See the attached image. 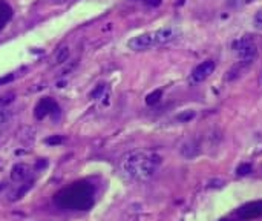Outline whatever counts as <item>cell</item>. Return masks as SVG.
I'll return each instance as SVG.
<instances>
[{"mask_svg": "<svg viewBox=\"0 0 262 221\" xmlns=\"http://www.w3.org/2000/svg\"><path fill=\"white\" fill-rule=\"evenodd\" d=\"M163 158L155 152H146V151H135L126 154L120 162V169L124 177L137 182H146L150 180L158 168L161 166Z\"/></svg>", "mask_w": 262, "mask_h": 221, "instance_id": "6da1fadb", "label": "cell"}, {"mask_svg": "<svg viewBox=\"0 0 262 221\" xmlns=\"http://www.w3.org/2000/svg\"><path fill=\"white\" fill-rule=\"evenodd\" d=\"M232 49H233L235 57L243 65H250L258 57V45L249 35H244V37L235 40L233 45H232Z\"/></svg>", "mask_w": 262, "mask_h": 221, "instance_id": "7a4b0ae2", "label": "cell"}, {"mask_svg": "<svg viewBox=\"0 0 262 221\" xmlns=\"http://www.w3.org/2000/svg\"><path fill=\"white\" fill-rule=\"evenodd\" d=\"M150 37H152L154 48H158V46H166V45L177 42L181 37V31L175 26H166L157 31H150Z\"/></svg>", "mask_w": 262, "mask_h": 221, "instance_id": "3957f363", "label": "cell"}, {"mask_svg": "<svg viewBox=\"0 0 262 221\" xmlns=\"http://www.w3.org/2000/svg\"><path fill=\"white\" fill-rule=\"evenodd\" d=\"M216 69V63L213 60H204L203 63H200L190 74L192 83H203L206 82Z\"/></svg>", "mask_w": 262, "mask_h": 221, "instance_id": "277c9868", "label": "cell"}, {"mask_svg": "<svg viewBox=\"0 0 262 221\" xmlns=\"http://www.w3.org/2000/svg\"><path fill=\"white\" fill-rule=\"evenodd\" d=\"M238 217L244 221H252L262 217V200L258 202H252L244 205L239 211H238Z\"/></svg>", "mask_w": 262, "mask_h": 221, "instance_id": "5b68a950", "label": "cell"}, {"mask_svg": "<svg viewBox=\"0 0 262 221\" xmlns=\"http://www.w3.org/2000/svg\"><path fill=\"white\" fill-rule=\"evenodd\" d=\"M127 48L132 49V51H147V49L154 48L150 32H144V34H140V35L132 37L127 42Z\"/></svg>", "mask_w": 262, "mask_h": 221, "instance_id": "8992f818", "label": "cell"}, {"mask_svg": "<svg viewBox=\"0 0 262 221\" xmlns=\"http://www.w3.org/2000/svg\"><path fill=\"white\" fill-rule=\"evenodd\" d=\"M51 109H57V105L51 100V98H43L37 106H35V117L37 118H43L48 114H51Z\"/></svg>", "mask_w": 262, "mask_h": 221, "instance_id": "52a82bcc", "label": "cell"}, {"mask_svg": "<svg viewBox=\"0 0 262 221\" xmlns=\"http://www.w3.org/2000/svg\"><path fill=\"white\" fill-rule=\"evenodd\" d=\"M29 174H31V168L28 165H25V163H18V165H15L12 168L11 178L14 182H23V180H26L29 177Z\"/></svg>", "mask_w": 262, "mask_h": 221, "instance_id": "ba28073f", "label": "cell"}, {"mask_svg": "<svg viewBox=\"0 0 262 221\" xmlns=\"http://www.w3.org/2000/svg\"><path fill=\"white\" fill-rule=\"evenodd\" d=\"M181 154H183L186 158H193V157H196V155L200 154V148H198V145H196L195 142H187V143L183 145Z\"/></svg>", "mask_w": 262, "mask_h": 221, "instance_id": "9c48e42d", "label": "cell"}, {"mask_svg": "<svg viewBox=\"0 0 262 221\" xmlns=\"http://www.w3.org/2000/svg\"><path fill=\"white\" fill-rule=\"evenodd\" d=\"M69 55H71V51H69V48H68V46L60 48V49H58V52H57V54H55V57H54V65H64V63H66V60L69 58Z\"/></svg>", "mask_w": 262, "mask_h": 221, "instance_id": "30bf717a", "label": "cell"}, {"mask_svg": "<svg viewBox=\"0 0 262 221\" xmlns=\"http://www.w3.org/2000/svg\"><path fill=\"white\" fill-rule=\"evenodd\" d=\"M14 100H15V95H14L12 92H8V94H3V95H0V109H3L5 106L11 105Z\"/></svg>", "mask_w": 262, "mask_h": 221, "instance_id": "8fae6325", "label": "cell"}, {"mask_svg": "<svg viewBox=\"0 0 262 221\" xmlns=\"http://www.w3.org/2000/svg\"><path fill=\"white\" fill-rule=\"evenodd\" d=\"M161 95H163V92H161L160 89H157V91H154L152 94H149V95L146 97V103H147V105H155V103L160 102Z\"/></svg>", "mask_w": 262, "mask_h": 221, "instance_id": "7c38bea8", "label": "cell"}, {"mask_svg": "<svg viewBox=\"0 0 262 221\" xmlns=\"http://www.w3.org/2000/svg\"><path fill=\"white\" fill-rule=\"evenodd\" d=\"M226 2H227V5L232 6V8H243V6L250 5V3L255 2V0H226Z\"/></svg>", "mask_w": 262, "mask_h": 221, "instance_id": "4fadbf2b", "label": "cell"}, {"mask_svg": "<svg viewBox=\"0 0 262 221\" xmlns=\"http://www.w3.org/2000/svg\"><path fill=\"white\" fill-rule=\"evenodd\" d=\"M11 118V112L6 109H0V128H5Z\"/></svg>", "mask_w": 262, "mask_h": 221, "instance_id": "5bb4252c", "label": "cell"}, {"mask_svg": "<svg viewBox=\"0 0 262 221\" xmlns=\"http://www.w3.org/2000/svg\"><path fill=\"white\" fill-rule=\"evenodd\" d=\"M252 171H253V168H252V165H249V163H243V165H239L238 169H236L238 175H247V174H250Z\"/></svg>", "mask_w": 262, "mask_h": 221, "instance_id": "9a60e30c", "label": "cell"}, {"mask_svg": "<svg viewBox=\"0 0 262 221\" xmlns=\"http://www.w3.org/2000/svg\"><path fill=\"white\" fill-rule=\"evenodd\" d=\"M253 25H255L256 29L262 31V8L255 14V17H253Z\"/></svg>", "mask_w": 262, "mask_h": 221, "instance_id": "2e32d148", "label": "cell"}, {"mask_svg": "<svg viewBox=\"0 0 262 221\" xmlns=\"http://www.w3.org/2000/svg\"><path fill=\"white\" fill-rule=\"evenodd\" d=\"M193 117H195V112L192 111V112H186V114L178 115V120H184V122H187V120H190V118H193Z\"/></svg>", "mask_w": 262, "mask_h": 221, "instance_id": "e0dca14e", "label": "cell"}, {"mask_svg": "<svg viewBox=\"0 0 262 221\" xmlns=\"http://www.w3.org/2000/svg\"><path fill=\"white\" fill-rule=\"evenodd\" d=\"M147 2V5H150V6H158L160 3H161V0H146Z\"/></svg>", "mask_w": 262, "mask_h": 221, "instance_id": "ac0fdd59", "label": "cell"}, {"mask_svg": "<svg viewBox=\"0 0 262 221\" xmlns=\"http://www.w3.org/2000/svg\"><path fill=\"white\" fill-rule=\"evenodd\" d=\"M221 221H224V220H221Z\"/></svg>", "mask_w": 262, "mask_h": 221, "instance_id": "d6986e66", "label": "cell"}]
</instances>
